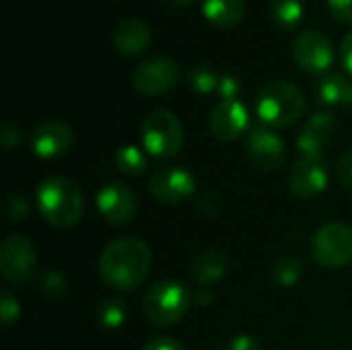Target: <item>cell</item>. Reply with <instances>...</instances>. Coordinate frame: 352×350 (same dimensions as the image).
Listing matches in <instances>:
<instances>
[{"mask_svg":"<svg viewBox=\"0 0 352 350\" xmlns=\"http://www.w3.org/2000/svg\"><path fill=\"white\" fill-rule=\"evenodd\" d=\"M153 254L140 237H120L111 241L99 258L101 278L118 291H132L144 283L151 272Z\"/></svg>","mask_w":352,"mask_h":350,"instance_id":"obj_1","label":"cell"},{"mask_svg":"<svg viewBox=\"0 0 352 350\" xmlns=\"http://www.w3.org/2000/svg\"><path fill=\"white\" fill-rule=\"evenodd\" d=\"M97 210L111 225H126L136 215V196L122 182H109L97 192Z\"/></svg>","mask_w":352,"mask_h":350,"instance_id":"obj_13","label":"cell"},{"mask_svg":"<svg viewBox=\"0 0 352 350\" xmlns=\"http://www.w3.org/2000/svg\"><path fill=\"white\" fill-rule=\"evenodd\" d=\"M190 272H192L194 283L202 289L217 285L227 274V256L221 250L206 248L194 258Z\"/></svg>","mask_w":352,"mask_h":350,"instance_id":"obj_19","label":"cell"},{"mask_svg":"<svg viewBox=\"0 0 352 350\" xmlns=\"http://www.w3.org/2000/svg\"><path fill=\"white\" fill-rule=\"evenodd\" d=\"M142 144L157 159L175 157L184 144V126L169 109H155L142 122Z\"/></svg>","mask_w":352,"mask_h":350,"instance_id":"obj_5","label":"cell"},{"mask_svg":"<svg viewBox=\"0 0 352 350\" xmlns=\"http://www.w3.org/2000/svg\"><path fill=\"white\" fill-rule=\"evenodd\" d=\"M39 291H41V295H43L45 299L58 301V299H62V297L68 293V285H66V278H64L60 272L50 270V272H45V274L41 276V281H39Z\"/></svg>","mask_w":352,"mask_h":350,"instance_id":"obj_26","label":"cell"},{"mask_svg":"<svg viewBox=\"0 0 352 350\" xmlns=\"http://www.w3.org/2000/svg\"><path fill=\"white\" fill-rule=\"evenodd\" d=\"M196 208H198V212H202L204 217L214 219V217H219V215L223 212V200H221V196H219L217 192L204 190V192H200L198 198H196Z\"/></svg>","mask_w":352,"mask_h":350,"instance_id":"obj_27","label":"cell"},{"mask_svg":"<svg viewBox=\"0 0 352 350\" xmlns=\"http://www.w3.org/2000/svg\"><path fill=\"white\" fill-rule=\"evenodd\" d=\"M314 260L328 270H340L352 262V227L346 223H328L311 239Z\"/></svg>","mask_w":352,"mask_h":350,"instance_id":"obj_6","label":"cell"},{"mask_svg":"<svg viewBox=\"0 0 352 350\" xmlns=\"http://www.w3.org/2000/svg\"><path fill=\"white\" fill-rule=\"evenodd\" d=\"M295 64L307 74H326L334 62V45L332 39L318 29H303L293 39L291 47Z\"/></svg>","mask_w":352,"mask_h":350,"instance_id":"obj_7","label":"cell"},{"mask_svg":"<svg viewBox=\"0 0 352 350\" xmlns=\"http://www.w3.org/2000/svg\"><path fill=\"white\" fill-rule=\"evenodd\" d=\"M29 215V200L23 196V194H16V196H10L8 202H6V217L10 223L14 221H21Z\"/></svg>","mask_w":352,"mask_h":350,"instance_id":"obj_29","label":"cell"},{"mask_svg":"<svg viewBox=\"0 0 352 350\" xmlns=\"http://www.w3.org/2000/svg\"><path fill=\"white\" fill-rule=\"evenodd\" d=\"M126 320V303L118 297L103 299L97 307V322L103 330H118Z\"/></svg>","mask_w":352,"mask_h":350,"instance_id":"obj_24","label":"cell"},{"mask_svg":"<svg viewBox=\"0 0 352 350\" xmlns=\"http://www.w3.org/2000/svg\"><path fill=\"white\" fill-rule=\"evenodd\" d=\"M305 12L303 0H268V14L272 23L285 31L295 29Z\"/></svg>","mask_w":352,"mask_h":350,"instance_id":"obj_21","label":"cell"},{"mask_svg":"<svg viewBox=\"0 0 352 350\" xmlns=\"http://www.w3.org/2000/svg\"><path fill=\"white\" fill-rule=\"evenodd\" d=\"M256 111L268 128H289L305 111L303 91L289 80H272L258 91Z\"/></svg>","mask_w":352,"mask_h":350,"instance_id":"obj_3","label":"cell"},{"mask_svg":"<svg viewBox=\"0 0 352 350\" xmlns=\"http://www.w3.org/2000/svg\"><path fill=\"white\" fill-rule=\"evenodd\" d=\"M116 165H118V169L124 175L138 177V175H142L148 169V159H146V155L138 146L126 144V146L118 149V153H116Z\"/></svg>","mask_w":352,"mask_h":350,"instance_id":"obj_23","label":"cell"},{"mask_svg":"<svg viewBox=\"0 0 352 350\" xmlns=\"http://www.w3.org/2000/svg\"><path fill=\"white\" fill-rule=\"evenodd\" d=\"M303 276V262L297 256H280L272 262V281L278 287H295Z\"/></svg>","mask_w":352,"mask_h":350,"instance_id":"obj_22","label":"cell"},{"mask_svg":"<svg viewBox=\"0 0 352 350\" xmlns=\"http://www.w3.org/2000/svg\"><path fill=\"white\" fill-rule=\"evenodd\" d=\"M188 83L196 93L208 95L219 91V83H221V74L217 72V68H212L210 64H198L188 72Z\"/></svg>","mask_w":352,"mask_h":350,"instance_id":"obj_25","label":"cell"},{"mask_svg":"<svg viewBox=\"0 0 352 350\" xmlns=\"http://www.w3.org/2000/svg\"><path fill=\"white\" fill-rule=\"evenodd\" d=\"M210 301H212V293H210L208 289H200V291L196 293V303H198V305L206 307Z\"/></svg>","mask_w":352,"mask_h":350,"instance_id":"obj_37","label":"cell"},{"mask_svg":"<svg viewBox=\"0 0 352 350\" xmlns=\"http://www.w3.org/2000/svg\"><path fill=\"white\" fill-rule=\"evenodd\" d=\"M182 80V66L171 58H148L132 72V87L144 97H161L177 87Z\"/></svg>","mask_w":352,"mask_h":350,"instance_id":"obj_8","label":"cell"},{"mask_svg":"<svg viewBox=\"0 0 352 350\" xmlns=\"http://www.w3.org/2000/svg\"><path fill=\"white\" fill-rule=\"evenodd\" d=\"M328 8L336 21L352 25V0H328Z\"/></svg>","mask_w":352,"mask_h":350,"instance_id":"obj_31","label":"cell"},{"mask_svg":"<svg viewBox=\"0 0 352 350\" xmlns=\"http://www.w3.org/2000/svg\"><path fill=\"white\" fill-rule=\"evenodd\" d=\"M340 132V120L332 111L314 113L297 136V149L301 155H322L324 149Z\"/></svg>","mask_w":352,"mask_h":350,"instance_id":"obj_14","label":"cell"},{"mask_svg":"<svg viewBox=\"0 0 352 350\" xmlns=\"http://www.w3.org/2000/svg\"><path fill=\"white\" fill-rule=\"evenodd\" d=\"M219 93L223 95V99H237L239 80L233 74H223L221 76V83H219Z\"/></svg>","mask_w":352,"mask_h":350,"instance_id":"obj_33","label":"cell"},{"mask_svg":"<svg viewBox=\"0 0 352 350\" xmlns=\"http://www.w3.org/2000/svg\"><path fill=\"white\" fill-rule=\"evenodd\" d=\"M35 200L39 215L56 229L74 227L85 210L82 190L78 188V184L62 175L43 179L37 188Z\"/></svg>","mask_w":352,"mask_h":350,"instance_id":"obj_2","label":"cell"},{"mask_svg":"<svg viewBox=\"0 0 352 350\" xmlns=\"http://www.w3.org/2000/svg\"><path fill=\"white\" fill-rule=\"evenodd\" d=\"M151 27L140 19H122L111 31V45L122 56H138L151 45Z\"/></svg>","mask_w":352,"mask_h":350,"instance_id":"obj_17","label":"cell"},{"mask_svg":"<svg viewBox=\"0 0 352 350\" xmlns=\"http://www.w3.org/2000/svg\"><path fill=\"white\" fill-rule=\"evenodd\" d=\"M144 350H186L177 340L173 338H165V336H159V338H153L151 342H146Z\"/></svg>","mask_w":352,"mask_h":350,"instance_id":"obj_36","label":"cell"},{"mask_svg":"<svg viewBox=\"0 0 352 350\" xmlns=\"http://www.w3.org/2000/svg\"><path fill=\"white\" fill-rule=\"evenodd\" d=\"M202 12L212 25L231 29L243 21L245 0H202Z\"/></svg>","mask_w":352,"mask_h":350,"instance_id":"obj_20","label":"cell"},{"mask_svg":"<svg viewBox=\"0 0 352 350\" xmlns=\"http://www.w3.org/2000/svg\"><path fill=\"white\" fill-rule=\"evenodd\" d=\"M167 4L171 8H175V10H184V8H188L192 4V0H167Z\"/></svg>","mask_w":352,"mask_h":350,"instance_id":"obj_38","label":"cell"},{"mask_svg":"<svg viewBox=\"0 0 352 350\" xmlns=\"http://www.w3.org/2000/svg\"><path fill=\"white\" fill-rule=\"evenodd\" d=\"M340 60H342V66L349 72V76H352V29L342 37V43H340Z\"/></svg>","mask_w":352,"mask_h":350,"instance_id":"obj_35","label":"cell"},{"mask_svg":"<svg viewBox=\"0 0 352 350\" xmlns=\"http://www.w3.org/2000/svg\"><path fill=\"white\" fill-rule=\"evenodd\" d=\"M229 350H262V344L256 336L252 334H239L231 340Z\"/></svg>","mask_w":352,"mask_h":350,"instance_id":"obj_34","label":"cell"},{"mask_svg":"<svg viewBox=\"0 0 352 350\" xmlns=\"http://www.w3.org/2000/svg\"><path fill=\"white\" fill-rule=\"evenodd\" d=\"M19 314H21V305L16 303V299L10 293L4 291L0 295V320H2V326L8 328L10 324H14L19 320Z\"/></svg>","mask_w":352,"mask_h":350,"instance_id":"obj_28","label":"cell"},{"mask_svg":"<svg viewBox=\"0 0 352 350\" xmlns=\"http://www.w3.org/2000/svg\"><path fill=\"white\" fill-rule=\"evenodd\" d=\"M192 295L190 291L175 278H165L155 283L142 303L144 318L157 328H169L177 324L190 309Z\"/></svg>","mask_w":352,"mask_h":350,"instance_id":"obj_4","label":"cell"},{"mask_svg":"<svg viewBox=\"0 0 352 350\" xmlns=\"http://www.w3.org/2000/svg\"><path fill=\"white\" fill-rule=\"evenodd\" d=\"M245 149L260 171H276L285 163V142L268 126H252L245 138Z\"/></svg>","mask_w":352,"mask_h":350,"instance_id":"obj_12","label":"cell"},{"mask_svg":"<svg viewBox=\"0 0 352 350\" xmlns=\"http://www.w3.org/2000/svg\"><path fill=\"white\" fill-rule=\"evenodd\" d=\"M336 177H338L340 186H342L346 192H351L352 194V149H349V151L340 157V161H338V165H336Z\"/></svg>","mask_w":352,"mask_h":350,"instance_id":"obj_30","label":"cell"},{"mask_svg":"<svg viewBox=\"0 0 352 350\" xmlns=\"http://www.w3.org/2000/svg\"><path fill=\"white\" fill-rule=\"evenodd\" d=\"M74 132L66 122L47 120L31 134V149L41 159H58L72 149Z\"/></svg>","mask_w":352,"mask_h":350,"instance_id":"obj_15","label":"cell"},{"mask_svg":"<svg viewBox=\"0 0 352 350\" xmlns=\"http://www.w3.org/2000/svg\"><path fill=\"white\" fill-rule=\"evenodd\" d=\"M311 91L318 105L324 107L352 105V78L340 72H326L318 76Z\"/></svg>","mask_w":352,"mask_h":350,"instance_id":"obj_18","label":"cell"},{"mask_svg":"<svg viewBox=\"0 0 352 350\" xmlns=\"http://www.w3.org/2000/svg\"><path fill=\"white\" fill-rule=\"evenodd\" d=\"M0 140H2V144L6 149L16 146L21 142V130H19V126L12 124V122H4L2 128H0Z\"/></svg>","mask_w":352,"mask_h":350,"instance_id":"obj_32","label":"cell"},{"mask_svg":"<svg viewBox=\"0 0 352 350\" xmlns=\"http://www.w3.org/2000/svg\"><path fill=\"white\" fill-rule=\"evenodd\" d=\"M37 266V254L29 239L10 235L0 248V274L10 285H25L31 281Z\"/></svg>","mask_w":352,"mask_h":350,"instance_id":"obj_9","label":"cell"},{"mask_svg":"<svg viewBox=\"0 0 352 350\" xmlns=\"http://www.w3.org/2000/svg\"><path fill=\"white\" fill-rule=\"evenodd\" d=\"M148 190L163 204H179L188 200L190 196H194L196 177L190 169L182 165L161 167L153 173Z\"/></svg>","mask_w":352,"mask_h":350,"instance_id":"obj_10","label":"cell"},{"mask_svg":"<svg viewBox=\"0 0 352 350\" xmlns=\"http://www.w3.org/2000/svg\"><path fill=\"white\" fill-rule=\"evenodd\" d=\"M210 132L219 140H235L250 126V113L239 99H223L210 113Z\"/></svg>","mask_w":352,"mask_h":350,"instance_id":"obj_16","label":"cell"},{"mask_svg":"<svg viewBox=\"0 0 352 350\" xmlns=\"http://www.w3.org/2000/svg\"><path fill=\"white\" fill-rule=\"evenodd\" d=\"M328 163L324 155H301L289 173V188L297 198H314L328 186Z\"/></svg>","mask_w":352,"mask_h":350,"instance_id":"obj_11","label":"cell"}]
</instances>
